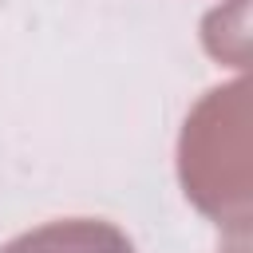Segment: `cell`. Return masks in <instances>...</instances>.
Here are the masks:
<instances>
[{
	"instance_id": "cell-3",
	"label": "cell",
	"mask_w": 253,
	"mask_h": 253,
	"mask_svg": "<svg viewBox=\"0 0 253 253\" xmlns=\"http://www.w3.org/2000/svg\"><path fill=\"white\" fill-rule=\"evenodd\" d=\"M225 253H245V237H241V241H237V245H229V249H225Z\"/></svg>"
},
{
	"instance_id": "cell-1",
	"label": "cell",
	"mask_w": 253,
	"mask_h": 253,
	"mask_svg": "<svg viewBox=\"0 0 253 253\" xmlns=\"http://www.w3.org/2000/svg\"><path fill=\"white\" fill-rule=\"evenodd\" d=\"M178 178L186 198L217 225L245 237L249 174H245V79L213 87L186 119L178 138Z\"/></svg>"
},
{
	"instance_id": "cell-2",
	"label": "cell",
	"mask_w": 253,
	"mask_h": 253,
	"mask_svg": "<svg viewBox=\"0 0 253 253\" xmlns=\"http://www.w3.org/2000/svg\"><path fill=\"white\" fill-rule=\"evenodd\" d=\"M0 253H134V245L103 217H59L12 237Z\"/></svg>"
}]
</instances>
